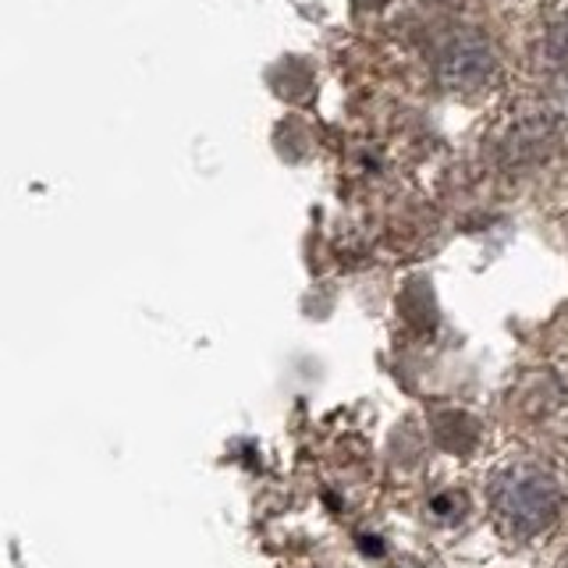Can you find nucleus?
Wrapping results in <instances>:
<instances>
[{"instance_id":"f257e3e1","label":"nucleus","mask_w":568,"mask_h":568,"mask_svg":"<svg viewBox=\"0 0 568 568\" xmlns=\"http://www.w3.org/2000/svg\"><path fill=\"white\" fill-rule=\"evenodd\" d=\"M490 508L494 519L511 540L540 537L561 511L558 479L540 466L515 462V466L497 469L490 479Z\"/></svg>"},{"instance_id":"f03ea898","label":"nucleus","mask_w":568,"mask_h":568,"mask_svg":"<svg viewBox=\"0 0 568 568\" xmlns=\"http://www.w3.org/2000/svg\"><path fill=\"white\" fill-rule=\"evenodd\" d=\"M561 142V118L540 103H523L519 111H511L494 124L487 139V156L494 168L508 174H523L547 164L555 156Z\"/></svg>"},{"instance_id":"7ed1b4c3","label":"nucleus","mask_w":568,"mask_h":568,"mask_svg":"<svg viewBox=\"0 0 568 568\" xmlns=\"http://www.w3.org/2000/svg\"><path fill=\"white\" fill-rule=\"evenodd\" d=\"M430 58H434L437 82L444 89H452V93H479V89H487L494 82L497 71V53L490 40L479 29H466V26L444 29L430 47Z\"/></svg>"},{"instance_id":"20e7f679","label":"nucleus","mask_w":568,"mask_h":568,"mask_svg":"<svg viewBox=\"0 0 568 568\" xmlns=\"http://www.w3.org/2000/svg\"><path fill=\"white\" fill-rule=\"evenodd\" d=\"M540 58L550 75H568V4L547 18L540 36Z\"/></svg>"}]
</instances>
